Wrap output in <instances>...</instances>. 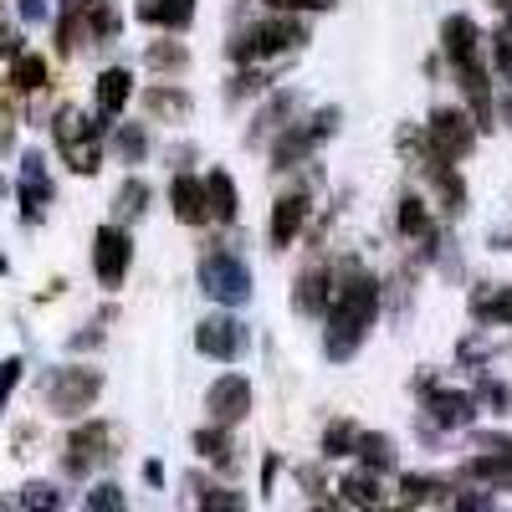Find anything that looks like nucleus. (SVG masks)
Here are the masks:
<instances>
[{"mask_svg": "<svg viewBox=\"0 0 512 512\" xmlns=\"http://www.w3.org/2000/svg\"><path fill=\"white\" fill-rule=\"evenodd\" d=\"M328 328H323V354L333 364H349L359 349H364V338L379 318V282L369 272H349V277H338L333 282V297H328Z\"/></svg>", "mask_w": 512, "mask_h": 512, "instance_id": "f257e3e1", "label": "nucleus"}, {"mask_svg": "<svg viewBox=\"0 0 512 512\" xmlns=\"http://www.w3.org/2000/svg\"><path fill=\"white\" fill-rule=\"evenodd\" d=\"M482 31L472 16H446L441 26V47H446V62L461 82L466 103L477 113V128H492V82H487V62H482Z\"/></svg>", "mask_w": 512, "mask_h": 512, "instance_id": "f03ea898", "label": "nucleus"}, {"mask_svg": "<svg viewBox=\"0 0 512 512\" xmlns=\"http://www.w3.org/2000/svg\"><path fill=\"white\" fill-rule=\"evenodd\" d=\"M308 21L303 16H267V21H256L246 31H236L226 41V57L241 62V67H267L277 57H292V52H303L308 47Z\"/></svg>", "mask_w": 512, "mask_h": 512, "instance_id": "7ed1b4c3", "label": "nucleus"}, {"mask_svg": "<svg viewBox=\"0 0 512 512\" xmlns=\"http://www.w3.org/2000/svg\"><path fill=\"white\" fill-rule=\"evenodd\" d=\"M52 139H57V154L67 159L72 175H98L103 169V139H108V123L93 113H82V108H57L52 118Z\"/></svg>", "mask_w": 512, "mask_h": 512, "instance_id": "20e7f679", "label": "nucleus"}, {"mask_svg": "<svg viewBox=\"0 0 512 512\" xmlns=\"http://www.w3.org/2000/svg\"><path fill=\"white\" fill-rule=\"evenodd\" d=\"M103 395V369L93 364H67V369H52L47 384H41V400H47L52 415L62 420H82Z\"/></svg>", "mask_w": 512, "mask_h": 512, "instance_id": "39448f33", "label": "nucleus"}, {"mask_svg": "<svg viewBox=\"0 0 512 512\" xmlns=\"http://www.w3.org/2000/svg\"><path fill=\"white\" fill-rule=\"evenodd\" d=\"M333 128H338V108H318V113H308V118H297V123H287L282 134L272 139V169H297V164H308L313 159V149L323 144V139H333Z\"/></svg>", "mask_w": 512, "mask_h": 512, "instance_id": "423d86ee", "label": "nucleus"}, {"mask_svg": "<svg viewBox=\"0 0 512 512\" xmlns=\"http://www.w3.org/2000/svg\"><path fill=\"white\" fill-rule=\"evenodd\" d=\"M425 144H431L425 164H456V159H466L477 149V123L461 108H436L431 118H425Z\"/></svg>", "mask_w": 512, "mask_h": 512, "instance_id": "0eeeda50", "label": "nucleus"}, {"mask_svg": "<svg viewBox=\"0 0 512 512\" xmlns=\"http://www.w3.org/2000/svg\"><path fill=\"white\" fill-rule=\"evenodd\" d=\"M200 287L216 297V303H226V308H241L246 297H251V272H246V262L236 251H226V246H210L205 256H200Z\"/></svg>", "mask_w": 512, "mask_h": 512, "instance_id": "6e6552de", "label": "nucleus"}, {"mask_svg": "<svg viewBox=\"0 0 512 512\" xmlns=\"http://www.w3.org/2000/svg\"><path fill=\"white\" fill-rule=\"evenodd\" d=\"M128 267H134V236H128L118 221H103L93 231V277H98V287L118 292L128 282Z\"/></svg>", "mask_w": 512, "mask_h": 512, "instance_id": "1a4fd4ad", "label": "nucleus"}, {"mask_svg": "<svg viewBox=\"0 0 512 512\" xmlns=\"http://www.w3.org/2000/svg\"><path fill=\"white\" fill-rule=\"evenodd\" d=\"M103 461H113V425L108 420H77L72 436H67V451H62V472L88 477Z\"/></svg>", "mask_w": 512, "mask_h": 512, "instance_id": "9d476101", "label": "nucleus"}, {"mask_svg": "<svg viewBox=\"0 0 512 512\" xmlns=\"http://www.w3.org/2000/svg\"><path fill=\"white\" fill-rule=\"evenodd\" d=\"M246 323L241 318H231V313H210L200 328H195V349L205 354V359H221V364H236L241 354H246Z\"/></svg>", "mask_w": 512, "mask_h": 512, "instance_id": "9b49d317", "label": "nucleus"}, {"mask_svg": "<svg viewBox=\"0 0 512 512\" xmlns=\"http://www.w3.org/2000/svg\"><path fill=\"white\" fill-rule=\"evenodd\" d=\"M52 175H47V159H41L36 149L21 154V175H16V200H21V221L36 226L41 216H47V205H52Z\"/></svg>", "mask_w": 512, "mask_h": 512, "instance_id": "f8f14e48", "label": "nucleus"}, {"mask_svg": "<svg viewBox=\"0 0 512 512\" xmlns=\"http://www.w3.org/2000/svg\"><path fill=\"white\" fill-rule=\"evenodd\" d=\"M308 216H313L308 190H287V195L272 205V216H267V246H272V251H287L297 236H303Z\"/></svg>", "mask_w": 512, "mask_h": 512, "instance_id": "ddd939ff", "label": "nucleus"}, {"mask_svg": "<svg viewBox=\"0 0 512 512\" xmlns=\"http://www.w3.org/2000/svg\"><path fill=\"white\" fill-rule=\"evenodd\" d=\"M205 410H210L216 425H241L251 415V379L246 374H221L205 390Z\"/></svg>", "mask_w": 512, "mask_h": 512, "instance_id": "4468645a", "label": "nucleus"}, {"mask_svg": "<svg viewBox=\"0 0 512 512\" xmlns=\"http://www.w3.org/2000/svg\"><path fill=\"white\" fill-rule=\"evenodd\" d=\"M425 395V415L436 420V431H461V425H472L477 420V395H466V390H441V384H431V390H420Z\"/></svg>", "mask_w": 512, "mask_h": 512, "instance_id": "2eb2a0df", "label": "nucleus"}, {"mask_svg": "<svg viewBox=\"0 0 512 512\" xmlns=\"http://www.w3.org/2000/svg\"><path fill=\"white\" fill-rule=\"evenodd\" d=\"M128 98H134V72H128V67L98 72V82H93V113L103 123H118L123 108H128Z\"/></svg>", "mask_w": 512, "mask_h": 512, "instance_id": "dca6fc26", "label": "nucleus"}, {"mask_svg": "<svg viewBox=\"0 0 512 512\" xmlns=\"http://www.w3.org/2000/svg\"><path fill=\"white\" fill-rule=\"evenodd\" d=\"M328 297H333L328 267H303V272H297V282H292V313H297V318L328 313Z\"/></svg>", "mask_w": 512, "mask_h": 512, "instance_id": "f3484780", "label": "nucleus"}, {"mask_svg": "<svg viewBox=\"0 0 512 512\" xmlns=\"http://www.w3.org/2000/svg\"><path fill=\"white\" fill-rule=\"evenodd\" d=\"M169 205H175V221L180 226H205L210 221V205H205V180H195V175H180L169 180Z\"/></svg>", "mask_w": 512, "mask_h": 512, "instance_id": "a211bd4d", "label": "nucleus"}, {"mask_svg": "<svg viewBox=\"0 0 512 512\" xmlns=\"http://www.w3.org/2000/svg\"><path fill=\"white\" fill-rule=\"evenodd\" d=\"M338 497H344V507L354 512H390V502H384V487L374 472H349V477H338Z\"/></svg>", "mask_w": 512, "mask_h": 512, "instance_id": "6ab92c4d", "label": "nucleus"}, {"mask_svg": "<svg viewBox=\"0 0 512 512\" xmlns=\"http://www.w3.org/2000/svg\"><path fill=\"white\" fill-rule=\"evenodd\" d=\"M205 205H210V221H221V226H231L241 216V190L226 169H210L205 175Z\"/></svg>", "mask_w": 512, "mask_h": 512, "instance_id": "aec40b11", "label": "nucleus"}, {"mask_svg": "<svg viewBox=\"0 0 512 512\" xmlns=\"http://www.w3.org/2000/svg\"><path fill=\"white\" fill-rule=\"evenodd\" d=\"M354 461L364 466V472H374V477H390V472H395V461H400V451H395V441L384 436V431H359V441H354Z\"/></svg>", "mask_w": 512, "mask_h": 512, "instance_id": "412c9836", "label": "nucleus"}, {"mask_svg": "<svg viewBox=\"0 0 512 512\" xmlns=\"http://www.w3.org/2000/svg\"><path fill=\"white\" fill-rule=\"evenodd\" d=\"M190 446L210 461V466H221V472H236V441H231V425H200V431L190 436Z\"/></svg>", "mask_w": 512, "mask_h": 512, "instance_id": "4be33fe9", "label": "nucleus"}, {"mask_svg": "<svg viewBox=\"0 0 512 512\" xmlns=\"http://www.w3.org/2000/svg\"><path fill=\"white\" fill-rule=\"evenodd\" d=\"M461 482H472V487H512V451L507 456H492V451H477L472 461L461 466Z\"/></svg>", "mask_w": 512, "mask_h": 512, "instance_id": "5701e85b", "label": "nucleus"}, {"mask_svg": "<svg viewBox=\"0 0 512 512\" xmlns=\"http://www.w3.org/2000/svg\"><path fill=\"white\" fill-rule=\"evenodd\" d=\"M144 113L154 123H180L190 113V93L175 88V82H149V93H144Z\"/></svg>", "mask_w": 512, "mask_h": 512, "instance_id": "b1692460", "label": "nucleus"}, {"mask_svg": "<svg viewBox=\"0 0 512 512\" xmlns=\"http://www.w3.org/2000/svg\"><path fill=\"white\" fill-rule=\"evenodd\" d=\"M134 16L144 26H164V31H185L195 21V0H139Z\"/></svg>", "mask_w": 512, "mask_h": 512, "instance_id": "393cba45", "label": "nucleus"}, {"mask_svg": "<svg viewBox=\"0 0 512 512\" xmlns=\"http://www.w3.org/2000/svg\"><path fill=\"white\" fill-rule=\"evenodd\" d=\"M149 205H154V190H149V180L128 175V180L118 185V195H113V221H118V226H128V221L149 216Z\"/></svg>", "mask_w": 512, "mask_h": 512, "instance_id": "a878e982", "label": "nucleus"}, {"mask_svg": "<svg viewBox=\"0 0 512 512\" xmlns=\"http://www.w3.org/2000/svg\"><path fill=\"white\" fill-rule=\"evenodd\" d=\"M47 77H52L47 57H41V52H21V57L11 62L6 88H11V93H41V88H47Z\"/></svg>", "mask_w": 512, "mask_h": 512, "instance_id": "bb28decb", "label": "nucleus"}, {"mask_svg": "<svg viewBox=\"0 0 512 512\" xmlns=\"http://www.w3.org/2000/svg\"><path fill=\"white\" fill-rule=\"evenodd\" d=\"M297 103H303V98H297L292 88H287V93H277V98H272V103H267L262 113H256V128H251V144H262V134H272V139H277V134H282V128L292 123V113H297Z\"/></svg>", "mask_w": 512, "mask_h": 512, "instance_id": "cd10ccee", "label": "nucleus"}, {"mask_svg": "<svg viewBox=\"0 0 512 512\" xmlns=\"http://www.w3.org/2000/svg\"><path fill=\"white\" fill-rule=\"evenodd\" d=\"M82 21H88V41H118L123 31L118 0H82Z\"/></svg>", "mask_w": 512, "mask_h": 512, "instance_id": "c85d7f7f", "label": "nucleus"}, {"mask_svg": "<svg viewBox=\"0 0 512 512\" xmlns=\"http://www.w3.org/2000/svg\"><path fill=\"white\" fill-rule=\"evenodd\" d=\"M190 492H195V507H200V512H246V497H241L236 487H226V482H205V477H195Z\"/></svg>", "mask_w": 512, "mask_h": 512, "instance_id": "c756f323", "label": "nucleus"}, {"mask_svg": "<svg viewBox=\"0 0 512 512\" xmlns=\"http://www.w3.org/2000/svg\"><path fill=\"white\" fill-rule=\"evenodd\" d=\"M400 492H405V507H425V502H446L451 497V482L446 477H431V472H405L400 477Z\"/></svg>", "mask_w": 512, "mask_h": 512, "instance_id": "7c9ffc66", "label": "nucleus"}, {"mask_svg": "<svg viewBox=\"0 0 512 512\" xmlns=\"http://www.w3.org/2000/svg\"><path fill=\"white\" fill-rule=\"evenodd\" d=\"M108 149L123 159V164H144L149 159V123H118Z\"/></svg>", "mask_w": 512, "mask_h": 512, "instance_id": "2f4dec72", "label": "nucleus"}, {"mask_svg": "<svg viewBox=\"0 0 512 512\" xmlns=\"http://www.w3.org/2000/svg\"><path fill=\"white\" fill-rule=\"evenodd\" d=\"M425 169H431V185H436L441 210H446V216H461V210H466V185L456 175V164H425Z\"/></svg>", "mask_w": 512, "mask_h": 512, "instance_id": "473e14b6", "label": "nucleus"}, {"mask_svg": "<svg viewBox=\"0 0 512 512\" xmlns=\"http://www.w3.org/2000/svg\"><path fill=\"white\" fill-rule=\"evenodd\" d=\"M88 41V21H82V0H67V11L57 16V52L72 57Z\"/></svg>", "mask_w": 512, "mask_h": 512, "instance_id": "72a5a7b5", "label": "nucleus"}, {"mask_svg": "<svg viewBox=\"0 0 512 512\" xmlns=\"http://www.w3.org/2000/svg\"><path fill=\"white\" fill-rule=\"evenodd\" d=\"M144 62H149V72H185L190 67V47L185 41H149Z\"/></svg>", "mask_w": 512, "mask_h": 512, "instance_id": "f704fd0d", "label": "nucleus"}, {"mask_svg": "<svg viewBox=\"0 0 512 512\" xmlns=\"http://www.w3.org/2000/svg\"><path fill=\"white\" fill-rule=\"evenodd\" d=\"M395 231L400 236H431V210H425L420 195H400V210H395Z\"/></svg>", "mask_w": 512, "mask_h": 512, "instance_id": "c9c22d12", "label": "nucleus"}, {"mask_svg": "<svg viewBox=\"0 0 512 512\" xmlns=\"http://www.w3.org/2000/svg\"><path fill=\"white\" fill-rule=\"evenodd\" d=\"M16 502H21V512H62L67 507V492L57 482H26Z\"/></svg>", "mask_w": 512, "mask_h": 512, "instance_id": "e433bc0d", "label": "nucleus"}, {"mask_svg": "<svg viewBox=\"0 0 512 512\" xmlns=\"http://www.w3.org/2000/svg\"><path fill=\"white\" fill-rule=\"evenodd\" d=\"M472 313H477L482 323H512V287H502V292H477V297H472Z\"/></svg>", "mask_w": 512, "mask_h": 512, "instance_id": "4c0bfd02", "label": "nucleus"}, {"mask_svg": "<svg viewBox=\"0 0 512 512\" xmlns=\"http://www.w3.org/2000/svg\"><path fill=\"white\" fill-rule=\"evenodd\" d=\"M354 441H359V425L354 420H328V431H323V456H354Z\"/></svg>", "mask_w": 512, "mask_h": 512, "instance_id": "58836bf2", "label": "nucleus"}, {"mask_svg": "<svg viewBox=\"0 0 512 512\" xmlns=\"http://www.w3.org/2000/svg\"><path fill=\"white\" fill-rule=\"evenodd\" d=\"M82 512H128V497L118 482H98L88 497H82Z\"/></svg>", "mask_w": 512, "mask_h": 512, "instance_id": "ea45409f", "label": "nucleus"}, {"mask_svg": "<svg viewBox=\"0 0 512 512\" xmlns=\"http://www.w3.org/2000/svg\"><path fill=\"white\" fill-rule=\"evenodd\" d=\"M267 67H246V72H236L231 82H226V103H241V98H251V93H262L267 88Z\"/></svg>", "mask_w": 512, "mask_h": 512, "instance_id": "a19ab883", "label": "nucleus"}, {"mask_svg": "<svg viewBox=\"0 0 512 512\" xmlns=\"http://www.w3.org/2000/svg\"><path fill=\"white\" fill-rule=\"evenodd\" d=\"M338 0H267L272 16H318V11H333Z\"/></svg>", "mask_w": 512, "mask_h": 512, "instance_id": "79ce46f5", "label": "nucleus"}, {"mask_svg": "<svg viewBox=\"0 0 512 512\" xmlns=\"http://www.w3.org/2000/svg\"><path fill=\"white\" fill-rule=\"evenodd\" d=\"M487 41H492V62H497L502 82L512 88V36H507V31H497V36H487Z\"/></svg>", "mask_w": 512, "mask_h": 512, "instance_id": "37998d69", "label": "nucleus"}, {"mask_svg": "<svg viewBox=\"0 0 512 512\" xmlns=\"http://www.w3.org/2000/svg\"><path fill=\"white\" fill-rule=\"evenodd\" d=\"M456 512H502V507L492 502L487 487H472V492H461V497H456Z\"/></svg>", "mask_w": 512, "mask_h": 512, "instance_id": "c03bdc74", "label": "nucleus"}, {"mask_svg": "<svg viewBox=\"0 0 512 512\" xmlns=\"http://www.w3.org/2000/svg\"><path fill=\"white\" fill-rule=\"evenodd\" d=\"M21 374H26L21 359H6V364H0V415H6V400H11V390L21 384Z\"/></svg>", "mask_w": 512, "mask_h": 512, "instance_id": "a18cd8bd", "label": "nucleus"}, {"mask_svg": "<svg viewBox=\"0 0 512 512\" xmlns=\"http://www.w3.org/2000/svg\"><path fill=\"white\" fill-rule=\"evenodd\" d=\"M11 144H16V108L0 98V154H11Z\"/></svg>", "mask_w": 512, "mask_h": 512, "instance_id": "49530a36", "label": "nucleus"}, {"mask_svg": "<svg viewBox=\"0 0 512 512\" xmlns=\"http://www.w3.org/2000/svg\"><path fill=\"white\" fill-rule=\"evenodd\" d=\"M26 52V41H21V31L16 26H0V62H16Z\"/></svg>", "mask_w": 512, "mask_h": 512, "instance_id": "de8ad7c7", "label": "nucleus"}, {"mask_svg": "<svg viewBox=\"0 0 512 512\" xmlns=\"http://www.w3.org/2000/svg\"><path fill=\"white\" fill-rule=\"evenodd\" d=\"M477 451L507 456V451H512V436H502V431H477Z\"/></svg>", "mask_w": 512, "mask_h": 512, "instance_id": "09e8293b", "label": "nucleus"}, {"mask_svg": "<svg viewBox=\"0 0 512 512\" xmlns=\"http://www.w3.org/2000/svg\"><path fill=\"white\" fill-rule=\"evenodd\" d=\"M277 472H282V456L272 451V456L262 461V492H267V497H272V487H277Z\"/></svg>", "mask_w": 512, "mask_h": 512, "instance_id": "8fccbe9b", "label": "nucleus"}, {"mask_svg": "<svg viewBox=\"0 0 512 512\" xmlns=\"http://www.w3.org/2000/svg\"><path fill=\"white\" fill-rule=\"evenodd\" d=\"M47 16V6H41V0H21V21H41Z\"/></svg>", "mask_w": 512, "mask_h": 512, "instance_id": "3c124183", "label": "nucleus"}, {"mask_svg": "<svg viewBox=\"0 0 512 512\" xmlns=\"http://www.w3.org/2000/svg\"><path fill=\"white\" fill-rule=\"evenodd\" d=\"M492 251H512V226H497L492 231Z\"/></svg>", "mask_w": 512, "mask_h": 512, "instance_id": "603ef678", "label": "nucleus"}, {"mask_svg": "<svg viewBox=\"0 0 512 512\" xmlns=\"http://www.w3.org/2000/svg\"><path fill=\"white\" fill-rule=\"evenodd\" d=\"M144 482H149V487L164 482V466H159V461H144Z\"/></svg>", "mask_w": 512, "mask_h": 512, "instance_id": "864d4df0", "label": "nucleus"}, {"mask_svg": "<svg viewBox=\"0 0 512 512\" xmlns=\"http://www.w3.org/2000/svg\"><path fill=\"white\" fill-rule=\"evenodd\" d=\"M492 6H497V11H507V16H512V0H492Z\"/></svg>", "mask_w": 512, "mask_h": 512, "instance_id": "5fc2aeb1", "label": "nucleus"}, {"mask_svg": "<svg viewBox=\"0 0 512 512\" xmlns=\"http://www.w3.org/2000/svg\"><path fill=\"white\" fill-rule=\"evenodd\" d=\"M318 512H349V507H318Z\"/></svg>", "mask_w": 512, "mask_h": 512, "instance_id": "6e6d98bb", "label": "nucleus"}, {"mask_svg": "<svg viewBox=\"0 0 512 512\" xmlns=\"http://www.w3.org/2000/svg\"><path fill=\"white\" fill-rule=\"evenodd\" d=\"M502 31H507V36H512V16H507V26H502Z\"/></svg>", "mask_w": 512, "mask_h": 512, "instance_id": "4d7b16f0", "label": "nucleus"}, {"mask_svg": "<svg viewBox=\"0 0 512 512\" xmlns=\"http://www.w3.org/2000/svg\"><path fill=\"white\" fill-rule=\"evenodd\" d=\"M390 512H415V507H390Z\"/></svg>", "mask_w": 512, "mask_h": 512, "instance_id": "13d9d810", "label": "nucleus"}, {"mask_svg": "<svg viewBox=\"0 0 512 512\" xmlns=\"http://www.w3.org/2000/svg\"><path fill=\"white\" fill-rule=\"evenodd\" d=\"M507 492H512V487H507Z\"/></svg>", "mask_w": 512, "mask_h": 512, "instance_id": "bf43d9fd", "label": "nucleus"}]
</instances>
